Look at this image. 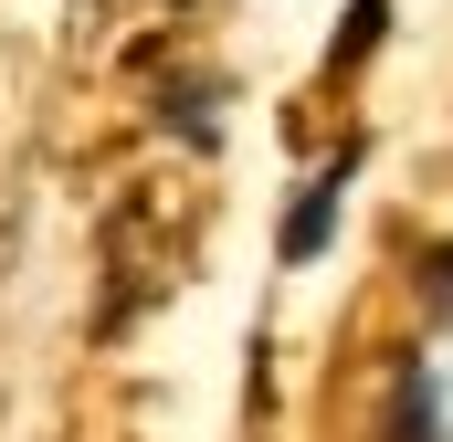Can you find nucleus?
<instances>
[{
	"mask_svg": "<svg viewBox=\"0 0 453 442\" xmlns=\"http://www.w3.org/2000/svg\"><path fill=\"white\" fill-rule=\"evenodd\" d=\"M338 179H348V158H338ZM338 179H317V190L296 201V221H285V263H317V253H327V221H338Z\"/></svg>",
	"mask_w": 453,
	"mask_h": 442,
	"instance_id": "nucleus-1",
	"label": "nucleus"
},
{
	"mask_svg": "<svg viewBox=\"0 0 453 442\" xmlns=\"http://www.w3.org/2000/svg\"><path fill=\"white\" fill-rule=\"evenodd\" d=\"M390 442H443V411H433V379L422 369L390 379Z\"/></svg>",
	"mask_w": 453,
	"mask_h": 442,
	"instance_id": "nucleus-2",
	"label": "nucleus"
},
{
	"mask_svg": "<svg viewBox=\"0 0 453 442\" xmlns=\"http://www.w3.org/2000/svg\"><path fill=\"white\" fill-rule=\"evenodd\" d=\"M380 32H390V0H348V21H338V64H358Z\"/></svg>",
	"mask_w": 453,
	"mask_h": 442,
	"instance_id": "nucleus-3",
	"label": "nucleus"
},
{
	"mask_svg": "<svg viewBox=\"0 0 453 442\" xmlns=\"http://www.w3.org/2000/svg\"><path fill=\"white\" fill-rule=\"evenodd\" d=\"M422 285H433V306L453 316V242H433V253H422Z\"/></svg>",
	"mask_w": 453,
	"mask_h": 442,
	"instance_id": "nucleus-4",
	"label": "nucleus"
}]
</instances>
